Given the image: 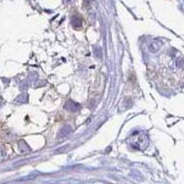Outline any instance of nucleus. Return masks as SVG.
I'll use <instances>...</instances> for the list:
<instances>
[]
</instances>
